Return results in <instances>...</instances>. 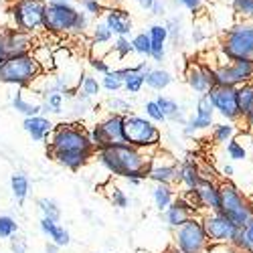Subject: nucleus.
Instances as JSON below:
<instances>
[{
    "instance_id": "nucleus-30",
    "label": "nucleus",
    "mask_w": 253,
    "mask_h": 253,
    "mask_svg": "<svg viewBox=\"0 0 253 253\" xmlns=\"http://www.w3.org/2000/svg\"><path fill=\"white\" fill-rule=\"evenodd\" d=\"M239 134L237 130V124L235 122H221V124H213L211 128V140L215 144H227L231 138H235Z\"/></svg>"
},
{
    "instance_id": "nucleus-43",
    "label": "nucleus",
    "mask_w": 253,
    "mask_h": 253,
    "mask_svg": "<svg viewBox=\"0 0 253 253\" xmlns=\"http://www.w3.org/2000/svg\"><path fill=\"white\" fill-rule=\"evenodd\" d=\"M37 205L41 209V213H43V217H49V219H55V221L61 219V207L57 205V201L45 197V199H39Z\"/></svg>"
},
{
    "instance_id": "nucleus-37",
    "label": "nucleus",
    "mask_w": 253,
    "mask_h": 253,
    "mask_svg": "<svg viewBox=\"0 0 253 253\" xmlns=\"http://www.w3.org/2000/svg\"><path fill=\"white\" fill-rule=\"evenodd\" d=\"M91 27H93V16L87 14L85 10H79L77 18H75V25H73V31H71V37H75V39L85 37Z\"/></svg>"
},
{
    "instance_id": "nucleus-58",
    "label": "nucleus",
    "mask_w": 253,
    "mask_h": 253,
    "mask_svg": "<svg viewBox=\"0 0 253 253\" xmlns=\"http://www.w3.org/2000/svg\"><path fill=\"white\" fill-rule=\"evenodd\" d=\"M59 249H61V247H59L57 243H53V241H49V243H47V247H45V251H47V253H59Z\"/></svg>"
},
{
    "instance_id": "nucleus-57",
    "label": "nucleus",
    "mask_w": 253,
    "mask_h": 253,
    "mask_svg": "<svg viewBox=\"0 0 253 253\" xmlns=\"http://www.w3.org/2000/svg\"><path fill=\"white\" fill-rule=\"evenodd\" d=\"M136 2H138V6H140L142 10H150L152 4H154V0H136Z\"/></svg>"
},
{
    "instance_id": "nucleus-3",
    "label": "nucleus",
    "mask_w": 253,
    "mask_h": 253,
    "mask_svg": "<svg viewBox=\"0 0 253 253\" xmlns=\"http://www.w3.org/2000/svg\"><path fill=\"white\" fill-rule=\"evenodd\" d=\"M41 73H43V69H41L39 61L33 57V53L12 55L0 63V83L16 85L20 89L31 87Z\"/></svg>"
},
{
    "instance_id": "nucleus-56",
    "label": "nucleus",
    "mask_w": 253,
    "mask_h": 253,
    "mask_svg": "<svg viewBox=\"0 0 253 253\" xmlns=\"http://www.w3.org/2000/svg\"><path fill=\"white\" fill-rule=\"evenodd\" d=\"M221 172H223V176H225V178H231V176L235 174V168H233V164H225Z\"/></svg>"
},
{
    "instance_id": "nucleus-18",
    "label": "nucleus",
    "mask_w": 253,
    "mask_h": 253,
    "mask_svg": "<svg viewBox=\"0 0 253 253\" xmlns=\"http://www.w3.org/2000/svg\"><path fill=\"white\" fill-rule=\"evenodd\" d=\"M193 215H199L197 211H195V207H191V205H188V203L178 195V197H174V201L170 203V207L164 211V221H166V225L170 227V229H176V227H180L186 219H191Z\"/></svg>"
},
{
    "instance_id": "nucleus-41",
    "label": "nucleus",
    "mask_w": 253,
    "mask_h": 253,
    "mask_svg": "<svg viewBox=\"0 0 253 253\" xmlns=\"http://www.w3.org/2000/svg\"><path fill=\"white\" fill-rule=\"evenodd\" d=\"M225 150H227V156L233 160V162H243V160L247 158V150H245V146L241 144L239 136L231 138V140L225 144Z\"/></svg>"
},
{
    "instance_id": "nucleus-14",
    "label": "nucleus",
    "mask_w": 253,
    "mask_h": 253,
    "mask_svg": "<svg viewBox=\"0 0 253 253\" xmlns=\"http://www.w3.org/2000/svg\"><path fill=\"white\" fill-rule=\"evenodd\" d=\"M35 43H37V39H35L33 33L20 31L16 27L0 29V55H2L4 59L12 57V55L31 53Z\"/></svg>"
},
{
    "instance_id": "nucleus-4",
    "label": "nucleus",
    "mask_w": 253,
    "mask_h": 253,
    "mask_svg": "<svg viewBox=\"0 0 253 253\" xmlns=\"http://www.w3.org/2000/svg\"><path fill=\"white\" fill-rule=\"evenodd\" d=\"M217 49L229 61L253 59V20H237L225 29Z\"/></svg>"
},
{
    "instance_id": "nucleus-63",
    "label": "nucleus",
    "mask_w": 253,
    "mask_h": 253,
    "mask_svg": "<svg viewBox=\"0 0 253 253\" xmlns=\"http://www.w3.org/2000/svg\"><path fill=\"white\" fill-rule=\"evenodd\" d=\"M65 2H71V0H65Z\"/></svg>"
},
{
    "instance_id": "nucleus-28",
    "label": "nucleus",
    "mask_w": 253,
    "mask_h": 253,
    "mask_svg": "<svg viewBox=\"0 0 253 253\" xmlns=\"http://www.w3.org/2000/svg\"><path fill=\"white\" fill-rule=\"evenodd\" d=\"M31 53L39 61V65H41V69H43V73L55 71V51L47 43H35Z\"/></svg>"
},
{
    "instance_id": "nucleus-54",
    "label": "nucleus",
    "mask_w": 253,
    "mask_h": 253,
    "mask_svg": "<svg viewBox=\"0 0 253 253\" xmlns=\"http://www.w3.org/2000/svg\"><path fill=\"white\" fill-rule=\"evenodd\" d=\"M205 39H207V33L203 31V27L201 25H195L193 27V41H195V45H201Z\"/></svg>"
},
{
    "instance_id": "nucleus-15",
    "label": "nucleus",
    "mask_w": 253,
    "mask_h": 253,
    "mask_svg": "<svg viewBox=\"0 0 253 253\" xmlns=\"http://www.w3.org/2000/svg\"><path fill=\"white\" fill-rule=\"evenodd\" d=\"M176 170H178V158H174L172 154H168L160 148L152 152V160L148 164V180L176 184Z\"/></svg>"
},
{
    "instance_id": "nucleus-29",
    "label": "nucleus",
    "mask_w": 253,
    "mask_h": 253,
    "mask_svg": "<svg viewBox=\"0 0 253 253\" xmlns=\"http://www.w3.org/2000/svg\"><path fill=\"white\" fill-rule=\"evenodd\" d=\"M231 245H233L239 253H253V219H249L243 227H239L237 235Z\"/></svg>"
},
{
    "instance_id": "nucleus-36",
    "label": "nucleus",
    "mask_w": 253,
    "mask_h": 253,
    "mask_svg": "<svg viewBox=\"0 0 253 253\" xmlns=\"http://www.w3.org/2000/svg\"><path fill=\"white\" fill-rule=\"evenodd\" d=\"M132 47H134V53L144 57V59H150V51H152V41H150V35L148 33H138L132 37Z\"/></svg>"
},
{
    "instance_id": "nucleus-49",
    "label": "nucleus",
    "mask_w": 253,
    "mask_h": 253,
    "mask_svg": "<svg viewBox=\"0 0 253 253\" xmlns=\"http://www.w3.org/2000/svg\"><path fill=\"white\" fill-rule=\"evenodd\" d=\"M87 132H89V140H91V144L95 146V150L105 148V146H108V138H105V134H103V130H101V126H99V122L93 124Z\"/></svg>"
},
{
    "instance_id": "nucleus-35",
    "label": "nucleus",
    "mask_w": 253,
    "mask_h": 253,
    "mask_svg": "<svg viewBox=\"0 0 253 253\" xmlns=\"http://www.w3.org/2000/svg\"><path fill=\"white\" fill-rule=\"evenodd\" d=\"M237 97H239V110H241V120L249 114L253 108V83H243L237 87Z\"/></svg>"
},
{
    "instance_id": "nucleus-24",
    "label": "nucleus",
    "mask_w": 253,
    "mask_h": 253,
    "mask_svg": "<svg viewBox=\"0 0 253 253\" xmlns=\"http://www.w3.org/2000/svg\"><path fill=\"white\" fill-rule=\"evenodd\" d=\"M39 225H41V231H43V233H45L53 243H57L59 247H67V245L71 243L69 231H67L65 227H61L59 221L49 219V217H43Z\"/></svg>"
},
{
    "instance_id": "nucleus-7",
    "label": "nucleus",
    "mask_w": 253,
    "mask_h": 253,
    "mask_svg": "<svg viewBox=\"0 0 253 253\" xmlns=\"http://www.w3.org/2000/svg\"><path fill=\"white\" fill-rule=\"evenodd\" d=\"M79 8L65 0H47L43 31L53 37H69L75 25Z\"/></svg>"
},
{
    "instance_id": "nucleus-47",
    "label": "nucleus",
    "mask_w": 253,
    "mask_h": 253,
    "mask_svg": "<svg viewBox=\"0 0 253 253\" xmlns=\"http://www.w3.org/2000/svg\"><path fill=\"white\" fill-rule=\"evenodd\" d=\"M144 112H146V118L152 120L154 124H164V122H168L166 116H164V112L160 110V105L156 103V99L146 101V103H144Z\"/></svg>"
},
{
    "instance_id": "nucleus-61",
    "label": "nucleus",
    "mask_w": 253,
    "mask_h": 253,
    "mask_svg": "<svg viewBox=\"0 0 253 253\" xmlns=\"http://www.w3.org/2000/svg\"><path fill=\"white\" fill-rule=\"evenodd\" d=\"M2 61H4V57H2V55H0V63H2Z\"/></svg>"
},
{
    "instance_id": "nucleus-21",
    "label": "nucleus",
    "mask_w": 253,
    "mask_h": 253,
    "mask_svg": "<svg viewBox=\"0 0 253 253\" xmlns=\"http://www.w3.org/2000/svg\"><path fill=\"white\" fill-rule=\"evenodd\" d=\"M23 128H25V132L33 138V142H47L49 136H51V132H53V128H55V124H53L49 118L37 114V116L25 118Z\"/></svg>"
},
{
    "instance_id": "nucleus-52",
    "label": "nucleus",
    "mask_w": 253,
    "mask_h": 253,
    "mask_svg": "<svg viewBox=\"0 0 253 253\" xmlns=\"http://www.w3.org/2000/svg\"><path fill=\"white\" fill-rule=\"evenodd\" d=\"M10 249L12 253H27V241L23 237H16V233L10 237Z\"/></svg>"
},
{
    "instance_id": "nucleus-53",
    "label": "nucleus",
    "mask_w": 253,
    "mask_h": 253,
    "mask_svg": "<svg viewBox=\"0 0 253 253\" xmlns=\"http://www.w3.org/2000/svg\"><path fill=\"white\" fill-rule=\"evenodd\" d=\"M168 10V4H166V0H154V4L150 8V14L152 16H164Z\"/></svg>"
},
{
    "instance_id": "nucleus-26",
    "label": "nucleus",
    "mask_w": 253,
    "mask_h": 253,
    "mask_svg": "<svg viewBox=\"0 0 253 253\" xmlns=\"http://www.w3.org/2000/svg\"><path fill=\"white\" fill-rule=\"evenodd\" d=\"M176 193L172 184H164V182H154V188H152V201H154V207L164 213V211L170 207V203L174 201Z\"/></svg>"
},
{
    "instance_id": "nucleus-22",
    "label": "nucleus",
    "mask_w": 253,
    "mask_h": 253,
    "mask_svg": "<svg viewBox=\"0 0 253 253\" xmlns=\"http://www.w3.org/2000/svg\"><path fill=\"white\" fill-rule=\"evenodd\" d=\"M148 35L152 41L150 59L156 63H162L166 59V43H168V29L162 23H154L148 27Z\"/></svg>"
},
{
    "instance_id": "nucleus-13",
    "label": "nucleus",
    "mask_w": 253,
    "mask_h": 253,
    "mask_svg": "<svg viewBox=\"0 0 253 253\" xmlns=\"http://www.w3.org/2000/svg\"><path fill=\"white\" fill-rule=\"evenodd\" d=\"M209 97L215 105V112L227 122H241L239 97L235 85H213L209 89Z\"/></svg>"
},
{
    "instance_id": "nucleus-51",
    "label": "nucleus",
    "mask_w": 253,
    "mask_h": 253,
    "mask_svg": "<svg viewBox=\"0 0 253 253\" xmlns=\"http://www.w3.org/2000/svg\"><path fill=\"white\" fill-rule=\"evenodd\" d=\"M89 67L93 69V71H97V73H108L112 67H110V63L105 61V57H95V55H91L89 57Z\"/></svg>"
},
{
    "instance_id": "nucleus-20",
    "label": "nucleus",
    "mask_w": 253,
    "mask_h": 253,
    "mask_svg": "<svg viewBox=\"0 0 253 253\" xmlns=\"http://www.w3.org/2000/svg\"><path fill=\"white\" fill-rule=\"evenodd\" d=\"M203 180L201 176V166L193 156H186L178 162L176 170V184H182L184 188H197L199 182Z\"/></svg>"
},
{
    "instance_id": "nucleus-34",
    "label": "nucleus",
    "mask_w": 253,
    "mask_h": 253,
    "mask_svg": "<svg viewBox=\"0 0 253 253\" xmlns=\"http://www.w3.org/2000/svg\"><path fill=\"white\" fill-rule=\"evenodd\" d=\"M12 108H14L18 114H23L25 118L41 114V103H35V101H27L23 91H18V93L12 97Z\"/></svg>"
},
{
    "instance_id": "nucleus-1",
    "label": "nucleus",
    "mask_w": 253,
    "mask_h": 253,
    "mask_svg": "<svg viewBox=\"0 0 253 253\" xmlns=\"http://www.w3.org/2000/svg\"><path fill=\"white\" fill-rule=\"evenodd\" d=\"M95 146L89 140V132L79 122L55 124L47 140V154L67 170H81L91 158H95Z\"/></svg>"
},
{
    "instance_id": "nucleus-39",
    "label": "nucleus",
    "mask_w": 253,
    "mask_h": 253,
    "mask_svg": "<svg viewBox=\"0 0 253 253\" xmlns=\"http://www.w3.org/2000/svg\"><path fill=\"white\" fill-rule=\"evenodd\" d=\"M112 53H116V57L120 61H124L126 57H130V53H134V47H132V39L126 37V35H120L114 39V45L110 49Z\"/></svg>"
},
{
    "instance_id": "nucleus-60",
    "label": "nucleus",
    "mask_w": 253,
    "mask_h": 253,
    "mask_svg": "<svg viewBox=\"0 0 253 253\" xmlns=\"http://www.w3.org/2000/svg\"><path fill=\"white\" fill-rule=\"evenodd\" d=\"M249 142H251V152H253V132L249 134Z\"/></svg>"
},
{
    "instance_id": "nucleus-8",
    "label": "nucleus",
    "mask_w": 253,
    "mask_h": 253,
    "mask_svg": "<svg viewBox=\"0 0 253 253\" xmlns=\"http://www.w3.org/2000/svg\"><path fill=\"white\" fill-rule=\"evenodd\" d=\"M172 231H174L172 243L182 253H207L211 247L203 221H201V215H193L191 219H186L180 227H176Z\"/></svg>"
},
{
    "instance_id": "nucleus-32",
    "label": "nucleus",
    "mask_w": 253,
    "mask_h": 253,
    "mask_svg": "<svg viewBox=\"0 0 253 253\" xmlns=\"http://www.w3.org/2000/svg\"><path fill=\"white\" fill-rule=\"evenodd\" d=\"M10 186H12V195L16 199V203L23 205L29 197V191H31V180L25 172H14L10 176Z\"/></svg>"
},
{
    "instance_id": "nucleus-16",
    "label": "nucleus",
    "mask_w": 253,
    "mask_h": 253,
    "mask_svg": "<svg viewBox=\"0 0 253 253\" xmlns=\"http://www.w3.org/2000/svg\"><path fill=\"white\" fill-rule=\"evenodd\" d=\"M184 79H186V85L197 95L209 93V89L213 87V79L209 75L207 61H188V65L184 69Z\"/></svg>"
},
{
    "instance_id": "nucleus-5",
    "label": "nucleus",
    "mask_w": 253,
    "mask_h": 253,
    "mask_svg": "<svg viewBox=\"0 0 253 253\" xmlns=\"http://www.w3.org/2000/svg\"><path fill=\"white\" fill-rule=\"evenodd\" d=\"M124 138L128 144L144 150H156L162 146V132L148 118L128 114L124 118Z\"/></svg>"
},
{
    "instance_id": "nucleus-38",
    "label": "nucleus",
    "mask_w": 253,
    "mask_h": 253,
    "mask_svg": "<svg viewBox=\"0 0 253 253\" xmlns=\"http://www.w3.org/2000/svg\"><path fill=\"white\" fill-rule=\"evenodd\" d=\"M79 91L87 97H97L101 91V81H97V77H93L91 73H83L81 83H79Z\"/></svg>"
},
{
    "instance_id": "nucleus-19",
    "label": "nucleus",
    "mask_w": 253,
    "mask_h": 253,
    "mask_svg": "<svg viewBox=\"0 0 253 253\" xmlns=\"http://www.w3.org/2000/svg\"><path fill=\"white\" fill-rule=\"evenodd\" d=\"M195 191H197V195H199V199H201L203 213H205V211H219V209H221V188H219V180H207V178H203Z\"/></svg>"
},
{
    "instance_id": "nucleus-27",
    "label": "nucleus",
    "mask_w": 253,
    "mask_h": 253,
    "mask_svg": "<svg viewBox=\"0 0 253 253\" xmlns=\"http://www.w3.org/2000/svg\"><path fill=\"white\" fill-rule=\"evenodd\" d=\"M172 81H174L172 73L166 71V69H148V71L144 73V83H146V85H148L150 89H154V91L166 89Z\"/></svg>"
},
{
    "instance_id": "nucleus-64",
    "label": "nucleus",
    "mask_w": 253,
    "mask_h": 253,
    "mask_svg": "<svg viewBox=\"0 0 253 253\" xmlns=\"http://www.w3.org/2000/svg\"><path fill=\"white\" fill-rule=\"evenodd\" d=\"M110 253H112V251H110Z\"/></svg>"
},
{
    "instance_id": "nucleus-50",
    "label": "nucleus",
    "mask_w": 253,
    "mask_h": 253,
    "mask_svg": "<svg viewBox=\"0 0 253 253\" xmlns=\"http://www.w3.org/2000/svg\"><path fill=\"white\" fill-rule=\"evenodd\" d=\"M205 4H207V0H174V6H182V8H186L188 12H193V14L201 12Z\"/></svg>"
},
{
    "instance_id": "nucleus-59",
    "label": "nucleus",
    "mask_w": 253,
    "mask_h": 253,
    "mask_svg": "<svg viewBox=\"0 0 253 253\" xmlns=\"http://www.w3.org/2000/svg\"><path fill=\"white\" fill-rule=\"evenodd\" d=\"M164 253H182V251H180V249H178V247H176V245L172 243V245H170V247H168V249H166Z\"/></svg>"
},
{
    "instance_id": "nucleus-48",
    "label": "nucleus",
    "mask_w": 253,
    "mask_h": 253,
    "mask_svg": "<svg viewBox=\"0 0 253 253\" xmlns=\"http://www.w3.org/2000/svg\"><path fill=\"white\" fill-rule=\"evenodd\" d=\"M79 4H81V10H85L87 14H91L93 18H99L105 10V4L103 0H79Z\"/></svg>"
},
{
    "instance_id": "nucleus-6",
    "label": "nucleus",
    "mask_w": 253,
    "mask_h": 253,
    "mask_svg": "<svg viewBox=\"0 0 253 253\" xmlns=\"http://www.w3.org/2000/svg\"><path fill=\"white\" fill-rule=\"evenodd\" d=\"M221 188V213L233 221L237 227H243L249 219H253V203L247 199L243 191H239V186L233 184L229 178L219 182Z\"/></svg>"
},
{
    "instance_id": "nucleus-17",
    "label": "nucleus",
    "mask_w": 253,
    "mask_h": 253,
    "mask_svg": "<svg viewBox=\"0 0 253 253\" xmlns=\"http://www.w3.org/2000/svg\"><path fill=\"white\" fill-rule=\"evenodd\" d=\"M101 18L105 20V25L112 29L114 37H120V35L130 37V35H132L134 20H132V14L126 10V8L116 6V4H110V6H105Z\"/></svg>"
},
{
    "instance_id": "nucleus-11",
    "label": "nucleus",
    "mask_w": 253,
    "mask_h": 253,
    "mask_svg": "<svg viewBox=\"0 0 253 253\" xmlns=\"http://www.w3.org/2000/svg\"><path fill=\"white\" fill-rule=\"evenodd\" d=\"M201 221L211 245H231L239 231V227L233 221H229L221 211H205Z\"/></svg>"
},
{
    "instance_id": "nucleus-62",
    "label": "nucleus",
    "mask_w": 253,
    "mask_h": 253,
    "mask_svg": "<svg viewBox=\"0 0 253 253\" xmlns=\"http://www.w3.org/2000/svg\"><path fill=\"white\" fill-rule=\"evenodd\" d=\"M103 2H112V0H103Z\"/></svg>"
},
{
    "instance_id": "nucleus-9",
    "label": "nucleus",
    "mask_w": 253,
    "mask_h": 253,
    "mask_svg": "<svg viewBox=\"0 0 253 253\" xmlns=\"http://www.w3.org/2000/svg\"><path fill=\"white\" fill-rule=\"evenodd\" d=\"M45 8L47 0H12L8 12L16 29L35 35L37 31L43 29Z\"/></svg>"
},
{
    "instance_id": "nucleus-42",
    "label": "nucleus",
    "mask_w": 253,
    "mask_h": 253,
    "mask_svg": "<svg viewBox=\"0 0 253 253\" xmlns=\"http://www.w3.org/2000/svg\"><path fill=\"white\" fill-rule=\"evenodd\" d=\"M101 89L110 91V93H116V91L124 89V79L116 73V69H110L108 73H103V77H101Z\"/></svg>"
},
{
    "instance_id": "nucleus-55",
    "label": "nucleus",
    "mask_w": 253,
    "mask_h": 253,
    "mask_svg": "<svg viewBox=\"0 0 253 253\" xmlns=\"http://www.w3.org/2000/svg\"><path fill=\"white\" fill-rule=\"evenodd\" d=\"M243 122V126H245V130H249V132H253V108L249 110V114L241 120Z\"/></svg>"
},
{
    "instance_id": "nucleus-25",
    "label": "nucleus",
    "mask_w": 253,
    "mask_h": 253,
    "mask_svg": "<svg viewBox=\"0 0 253 253\" xmlns=\"http://www.w3.org/2000/svg\"><path fill=\"white\" fill-rule=\"evenodd\" d=\"M112 41H114V33L112 29L105 25L103 18H97L93 27H91V49L95 51L97 47H110L112 49Z\"/></svg>"
},
{
    "instance_id": "nucleus-2",
    "label": "nucleus",
    "mask_w": 253,
    "mask_h": 253,
    "mask_svg": "<svg viewBox=\"0 0 253 253\" xmlns=\"http://www.w3.org/2000/svg\"><path fill=\"white\" fill-rule=\"evenodd\" d=\"M152 152L154 150H144L128 142H122L99 148L95 152V158L110 174L126 178L130 184L138 186L144 180H148V164L152 160Z\"/></svg>"
},
{
    "instance_id": "nucleus-45",
    "label": "nucleus",
    "mask_w": 253,
    "mask_h": 253,
    "mask_svg": "<svg viewBox=\"0 0 253 253\" xmlns=\"http://www.w3.org/2000/svg\"><path fill=\"white\" fill-rule=\"evenodd\" d=\"M105 108H108V112H112V114H122V116L132 114V103H130L128 99H122V97H112V99H108Z\"/></svg>"
},
{
    "instance_id": "nucleus-40",
    "label": "nucleus",
    "mask_w": 253,
    "mask_h": 253,
    "mask_svg": "<svg viewBox=\"0 0 253 253\" xmlns=\"http://www.w3.org/2000/svg\"><path fill=\"white\" fill-rule=\"evenodd\" d=\"M231 10L237 20H253V0H231Z\"/></svg>"
},
{
    "instance_id": "nucleus-44",
    "label": "nucleus",
    "mask_w": 253,
    "mask_h": 253,
    "mask_svg": "<svg viewBox=\"0 0 253 253\" xmlns=\"http://www.w3.org/2000/svg\"><path fill=\"white\" fill-rule=\"evenodd\" d=\"M105 195H108V199H110V203L114 205V207H118V209H128V205H130V199H128V195H126L120 186H108V191H105Z\"/></svg>"
},
{
    "instance_id": "nucleus-31",
    "label": "nucleus",
    "mask_w": 253,
    "mask_h": 253,
    "mask_svg": "<svg viewBox=\"0 0 253 253\" xmlns=\"http://www.w3.org/2000/svg\"><path fill=\"white\" fill-rule=\"evenodd\" d=\"M166 29H168V41L172 43L174 49L182 47L184 43V25H182V18L176 14V16H168L166 18Z\"/></svg>"
},
{
    "instance_id": "nucleus-12",
    "label": "nucleus",
    "mask_w": 253,
    "mask_h": 253,
    "mask_svg": "<svg viewBox=\"0 0 253 253\" xmlns=\"http://www.w3.org/2000/svg\"><path fill=\"white\" fill-rule=\"evenodd\" d=\"M215 105L211 101L209 93H203L197 97V105H195V114L188 118L182 126V134L184 138H195L205 130H211L215 124Z\"/></svg>"
},
{
    "instance_id": "nucleus-46",
    "label": "nucleus",
    "mask_w": 253,
    "mask_h": 253,
    "mask_svg": "<svg viewBox=\"0 0 253 253\" xmlns=\"http://www.w3.org/2000/svg\"><path fill=\"white\" fill-rule=\"evenodd\" d=\"M18 233V223L10 215H0V239H10Z\"/></svg>"
},
{
    "instance_id": "nucleus-10",
    "label": "nucleus",
    "mask_w": 253,
    "mask_h": 253,
    "mask_svg": "<svg viewBox=\"0 0 253 253\" xmlns=\"http://www.w3.org/2000/svg\"><path fill=\"white\" fill-rule=\"evenodd\" d=\"M209 75L213 79V85L239 87L243 83H253V59H235L215 67L209 65Z\"/></svg>"
},
{
    "instance_id": "nucleus-23",
    "label": "nucleus",
    "mask_w": 253,
    "mask_h": 253,
    "mask_svg": "<svg viewBox=\"0 0 253 253\" xmlns=\"http://www.w3.org/2000/svg\"><path fill=\"white\" fill-rule=\"evenodd\" d=\"M124 118L126 116H122V114H112L110 112L108 116L99 122L105 138H108V144H122V142H126V138H124Z\"/></svg>"
},
{
    "instance_id": "nucleus-33",
    "label": "nucleus",
    "mask_w": 253,
    "mask_h": 253,
    "mask_svg": "<svg viewBox=\"0 0 253 253\" xmlns=\"http://www.w3.org/2000/svg\"><path fill=\"white\" fill-rule=\"evenodd\" d=\"M63 103H65V95L61 91H51L47 95H43L41 101V114H61L63 112Z\"/></svg>"
}]
</instances>
